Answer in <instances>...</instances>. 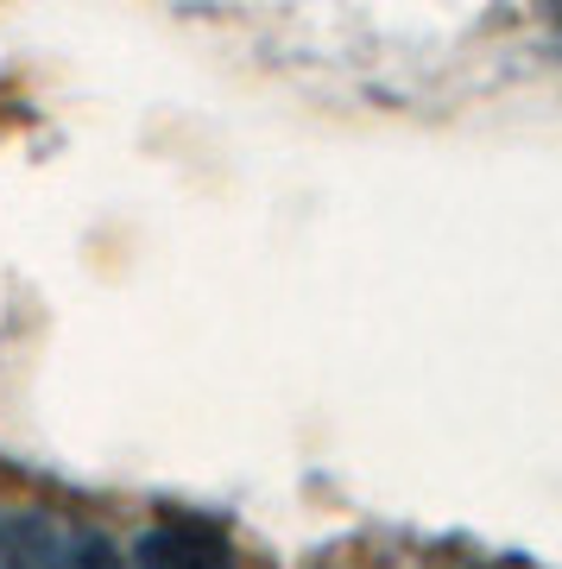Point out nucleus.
<instances>
[{"instance_id":"f257e3e1","label":"nucleus","mask_w":562,"mask_h":569,"mask_svg":"<svg viewBox=\"0 0 562 569\" xmlns=\"http://www.w3.org/2000/svg\"><path fill=\"white\" fill-rule=\"evenodd\" d=\"M133 557L140 569H234L228 538L202 519H159L152 531H140Z\"/></svg>"},{"instance_id":"f03ea898","label":"nucleus","mask_w":562,"mask_h":569,"mask_svg":"<svg viewBox=\"0 0 562 569\" xmlns=\"http://www.w3.org/2000/svg\"><path fill=\"white\" fill-rule=\"evenodd\" d=\"M82 569H127L108 545H82Z\"/></svg>"}]
</instances>
